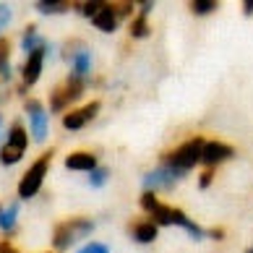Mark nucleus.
I'll list each match as a JSON object with an SVG mask.
<instances>
[{
	"instance_id": "f257e3e1",
	"label": "nucleus",
	"mask_w": 253,
	"mask_h": 253,
	"mask_svg": "<svg viewBox=\"0 0 253 253\" xmlns=\"http://www.w3.org/2000/svg\"><path fill=\"white\" fill-rule=\"evenodd\" d=\"M204 138L201 136H193V138H188V141H183L177 149H172V152H165L162 154V162L159 165H165V167H172V170H177V172H188V170H193L196 165L201 162V154H204Z\"/></svg>"
},
{
	"instance_id": "f03ea898",
	"label": "nucleus",
	"mask_w": 253,
	"mask_h": 253,
	"mask_svg": "<svg viewBox=\"0 0 253 253\" xmlns=\"http://www.w3.org/2000/svg\"><path fill=\"white\" fill-rule=\"evenodd\" d=\"M94 230V222L89 217H68L55 224L52 230V248L55 251H68L71 246H76L81 238H86Z\"/></svg>"
},
{
	"instance_id": "7ed1b4c3",
	"label": "nucleus",
	"mask_w": 253,
	"mask_h": 253,
	"mask_svg": "<svg viewBox=\"0 0 253 253\" xmlns=\"http://www.w3.org/2000/svg\"><path fill=\"white\" fill-rule=\"evenodd\" d=\"M52 157H55V152H52V149H47V152H42L32 162V167L21 175V180H18V199L26 201V199H32V196L40 193L42 183H44V175H47L50 165H52Z\"/></svg>"
},
{
	"instance_id": "20e7f679",
	"label": "nucleus",
	"mask_w": 253,
	"mask_h": 253,
	"mask_svg": "<svg viewBox=\"0 0 253 253\" xmlns=\"http://www.w3.org/2000/svg\"><path fill=\"white\" fill-rule=\"evenodd\" d=\"M84 89H86V81L76 79V76H68V79L60 84V86L52 89V94H50V110L52 112H63V115H65V112H71V105L81 99Z\"/></svg>"
},
{
	"instance_id": "39448f33",
	"label": "nucleus",
	"mask_w": 253,
	"mask_h": 253,
	"mask_svg": "<svg viewBox=\"0 0 253 253\" xmlns=\"http://www.w3.org/2000/svg\"><path fill=\"white\" fill-rule=\"evenodd\" d=\"M149 219H154L157 224H177V227H183L193 240H201L206 232L199 227L196 222H191L188 217H185L183 209H177V206H170V204H159L157 209L149 214Z\"/></svg>"
},
{
	"instance_id": "423d86ee",
	"label": "nucleus",
	"mask_w": 253,
	"mask_h": 253,
	"mask_svg": "<svg viewBox=\"0 0 253 253\" xmlns=\"http://www.w3.org/2000/svg\"><path fill=\"white\" fill-rule=\"evenodd\" d=\"M65 60L71 63V73L68 76H76V79H86L89 71H91V52L86 44L81 42H71L65 44Z\"/></svg>"
},
{
	"instance_id": "0eeeda50",
	"label": "nucleus",
	"mask_w": 253,
	"mask_h": 253,
	"mask_svg": "<svg viewBox=\"0 0 253 253\" xmlns=\"http://www.w3.org/2000/svg\"><path fill=\"white\" fill-rule=\"evenodd\" d=\"M24 110H26V115H29V126H32V133H34V141H44L47 138V133H50V120H47V115L50 112L42 107V102L40 99H34V97H29L24 102Z\"/></svg>"
},
{
	"instance_id": "6e6552de",
	"label": "nucleus",
	"mask_w": 253,
	"mask_h": 253,
	"mask_svg": "<svg viewBox=\"0 0 253 253\" xmlns=\"http://www.w3.org/2000/svg\"><path fill=\"white\" fill-rule=\"evenodd\" d=\"M183 177H185L183 172L172 170V167L159 165L157 170H152V172H146V175H144V188H146V191H152V193H157L159 188L170 191V188H175V185H177V180H183Z\"/></svg>"
},
{
	"instance_id": "1a4fd4ad",
	"label": "nucleus",
	"mask_w": 253,
	"mask_h": 253,
	"mask_svg": "<svg viewBox=\"0 0 253 253\" xmlns=\"http://www.w3.org/2000/svg\"><path fill=\"white\" fill-rule=\"evenodd\" d=\"M47 44L44 47H40V50H34L32 55H26V60H24V65H21V86H34L37 81H40V76H42V65H44V58H47Z\"/></svg>"
},
{
	"instance_id": "9d476101",
	"label": "nucleus",
	"mask_w": 253,
	"mask_h": 253,
	"mask_svg": "<svg viewBox=\"0 0 253 253\" xmlns=\"http://www.w3.org/2000/svg\"><path fill=\"white\" fill-rule=\"evenodd\" d=\"M99 102H89V105H84V107H76V110H71V112H65V115L60 118V123L65 130H81L86 123H91V120L97 118V112H99Z\"/></svg>"
},
{
	"instance_id": "9b49d317",
	"label": "nucleus",
	"mask_w": 253,
	"mask_h": 253,
	"mask_svg": "<svg viewBox=\"0 0 253 253\" xmlns=\"http://www.w3.org/2000/svg\"><path fill=\"white\" fill-rule=\"evenodd\" d=\"M232 154H235V149H232L230 144H222V141H206V144H204L201 162H204L206 167H214V170H217V165L227 162Z\"/></svg>"
},
{
	"instance_id": "f8f14e48",
	"label": "nucleus",
	"mask_w": 253,
	"mask_h": 253,
	"mask_svg": "<svg viewBox=\"0 0 253 253\" xmlns=\"http://www.w3.org/2000/svg\"><path fill=\"white\" fill-rule=\"evenodd\" d=\"M128 232H130V238H133L136 243H154L157 240V232H159V224L154 219H136V222H130L128 224Z\"/></svg>"
},
{
	"instance_id": "ddd939ff",
	"label": "nucleus",
	"mask_w": 253,
	"mask_h": 253,
	"mask_svg": "<svg viewBox=\"0 0 253 253\" xmlns=\"http://www.w3.org/2000/svg\"><path fill=\"white\" fill-rule=\"evenodd\" d=\"M65 167L76 172H91V170H97V157L86 152V149H79V152H71L65 157Z\"/></svg>"
},
{
	"instance_id": "4468645a",
	"label": "nucleus",
	"mask_w": 253,
	"mask_h": 253,
	"mask_svg": "<svg viewBox=\"0 0 253 253\" xmlns=\"http://www.w3.org/2000/svg\"><path fill=\"white\" fill-rule=\"evenodd\" d=\"M118 21H120V18H118L115 11H112V3H105V5H102V11L91 18V24H94L99 32H105V34L115 32V29H118Z\"/></svg>"
},
{
	"instance_id": "2eb2a0df",
	"label": "nucleus",
	"mask_w": 253,
	"mask_h": 253,
	"mask_svg": "<svg viewBox=\"0 0 253 253\" xmlns=\"http://www.w3.org/2000/svg\"><path fill=\"white\" fill-rule=\"evenodd\" d=\"M44 44H47V40H42V37H40V32H37V26H34V24L26 26L24 34H21V50H24V55H32L34 50L44 47Z\"/></svg>"
},
{
	"instance_id": "dca6fc26",
	"label": "nucleus",
	"mask_w": 253,
	"mask_h": 253,
	"mask_svg": "<svg viewBox=\"0 0 253 253\" xmlns=\"http://www.w3.org/2000/svg\"><path fill=\"white\" fill-rule=\"evenodd\" d=\"M16 217H18V204H8V206L0 204V230L5 232V238L16 232Z\"/></svg>"
},
{
	"instance_id": "f3484780",
	"label": "nucleus",
	"mask_w": 253,
	"mask_h": 253,
	"mask_svg": "<svg viewBox=\"0 0 253 253\" xmlns=\"http://www.w3.org/2000/svg\"><path fill=\"white\" fill-rule=\"evenodd\" d=\"M5 144L13 146V149H21V152H26V146H29V136H26V130H24V126L18 123V120H16V123H11V128H8Z\"/></svg>"
},
{
	"instance_id": "a211bd4d",
	"label": "nucleus",
	"mask_w": 253,
	"mask_h": 253,
	"mask_svg": "<svg viewBox=\"0 0 253 253\" xmlns=\"http://www.w3.org/2000/svg\"><path fill=\"white\" fill-rule=\"evenodd\" d=\"M0 81H11V40L0 37Z\"/></svg>"
},
{
	"instance_id": "6ab92c4d",
	"label": "nucleus",
	"mask_w": 253,
	"mask_h": 253,
	"mask_svg": "<svg viewBox=\"0 0 253 253\" xmlns=\"http://www.w3.org/2000/svg\"><path fill=\"white\" fill-rule=\"evenodd\" d=\"M71 3L68 0H40L37 3V11L44 13V16H52V13H65V11H71Z\"/></svg>"
},
{
	"instance_id": "aec40b11",
	"label": "nucleus",
	"mask_w": 253,
	"mask_h": 253,
	"mask_svg": "<svg viewBox=\"0 0 253 253\" xmlns=\"http://www.w3.org/2000/svg\"><path fill=\"white\" fill-rule=\"evenodd\" d=\"M149 32H152V26H149V18L146 16H133L130 18V26H128V34L133 37V40H144V37H149Z\"/></svg>"
},
{
	"instance_id": "412c9836",
	"label": "nucleus",
	"mask_w": 253,
	"mask_h": 253,
	"mask_svg": "<svg viewBox=\"0 0 253 253\" xmlns=\"http://www.w3.org/2000/svg\"><path fill=\"white\" fill-rule=\"evenodd\" d=\"M191 11L196 13V16H206V13H214L219 8V3L217 0H191Z\"/></svg>"
},
{
	"instance_id": "4be33fe9",
	"label": "nucleus",
	"mask_w": 253,
	"mask_h": 253,
	"mask_svg": "<svg viewBox=\"0 0 253 253\" xmlns=\"http://www.w3.org/2000/svg\"><path fill=\"white\" fill-rule=\"evenodd\" d=\"M107 177H110V170H107V167H97V170L89 172V185H91V188H99V185L107 183Z\"/></svg>"
},
{
	"instance_id": "5701e85b",
	"label": "nucleus",
	"mask_w": 253,
	"mask_h": 253,
	"mask_svg": "<svg viewBox=\"0 0 253 253\" xmlns=\"http://www.w3.org/2000/svg\"><path fill=\"white\" fill-rule=\"evenodd\" d=\"M159 204H162V201H159V196H157V193H152V191H144V196H141V209H144L146 214H152Z\"/></svg>"
},
{
	"instance_id": "b1692460",
	"label": "nucleus",
	"mask_w": 253,
	"mask_h": 253,
	"mask_svg": "<svg viewBox=\"0 0 253 253\" xmlns=\"http://www.w3.org/2000/svg\"><path fill=\"white\" fill-rule=\"evenodd\" d=\"M102 5H105V3H97V0H91V3H79L76 8H79V13H81V16L94 18V16L102 11Z\"/></svg>"
},
{
	"instance_id": "393cba45",
	"label": "nucleus",
	"mask_w": 253,
	"mask_h": 253,
	"mask_svg": "<svg viewBox=\"0 0 253 253\" xmlns=\"http://www.w3.org/2000/svg\"><path fill=\"white\" fill-rule=\"evenodd\" d=\"M79 253H110V248L105 246V243H97V240H91L86 243V246H81Z\"/></svg>"
},
{
	"instance_id": "a878e982",
	"label": "nucleus",
	"mask_w": 253,
	"mask_h": 253,
	"mask_svg": "<svg viewBox=\"0 0 253 253\" xmlns=\"http://www.w3.org/2000/svg\"><path fill=\"white\" fill-rule=\"evenodd\" d=\"M112 11L118 13V18H126V16H130V11H133V3H128V0H123V3H112Z\"/></svg>"
},
{
	"instance_id": "bb28decb",
	"label": "nucleus",
	"mask_w": 253,
	"mask_h": 253,
	"mask_svg": "<svg viewBox=\"0 0 253 253\" xmlns=\"http://www.w3.org/2000/svg\"><path fill=\"white\" fill-rule=\"evenodd\" d=\"M211 180H214V167H206V170L201 172V177H199V188L206 191L211 185Z\"/></svg>"
},
{
	"instance_id": "cd10ccee",
	"label": "nucleus",
	"mask_w": 253,
	"mask_h": 253,
	"mask_svg": "<svg viewBox=\"0 0 253 253\" xmlns=\"http://www.w3.org/2000/svg\"><path fill=\"white\" fill-rule=\"evenodd\" d=\"M8 21H11V8H8V5H0V32L8 26Z\"/></svg>"
},
{
	"instance_id": "c85d7f7f",
	"label": "nucleus",
	"mask_w": 253,
	"mask_h": 253,
	"mask_svg": "<svg viewBox=\"0 0 253 253\" xmlns=\"http://www.w3.org/2000/svg\"><path fill=\"white\" fill-rule=\"evenodd\" d=\"M0 253H18V248L11 240H0Z\"/></svg>"
},
{
	"instance_id": "c756f323",
	"label": "nucleus",
	"mask_w": 253,
	"mask_h": 253,
	"mask_svg": "<svg viewBox=\"0 0 253 253\" xmlns=\"http://www.w3.org/2000/svg\"><path fill=\"white\" fill-rule=\"evenodd\" d=\"M152 8H154V3H149V0L138 3V11H141V16H149V13H152Z\"/></svg>"
},
{
	"instance_id": "7c9ffc66",
	"label": "nucleus",
	"mask_w": 253,
	"mask_h": 253,
	"mask_svg": "<svg viewBox=\"0 0 253 253\" xmlns=\"http://www.w3.org/2000/svg\"><path fill=\"white\" fill-rule=\"evenodd\" d=\"M209 238H214V240H224V230H222V227H211V230H209Z\"/></svg>"
},
{
	"instance_id": "2f4dec72",
	"label": "nucleus",
	"mask_w": 253,
	"mask_h": 253,
	"mask_svg": "<svg viewBox=\"0 0 253 253\" xmlns=\"http://www.w3.org/2000/svg\"><path fill=\"white\" fill-rule=\"evenodd\" d=\"M243 13L253 16V0H246V3H243Z\"/></svg>"
},
{
	"instance_id": "473e14b6",
	"label": "nucleus",
	"mask_w": 253,
	"mask_h": 253,
	"mask_svg": "<svg viewBox=\"0 0 253 253\" xmlns=\"http://www.w3.org/2000/svg\"><path fill=\"white\" fill-rule=\"evenodd\" d=\"M0 136H3V115H0Z\"/></svg>"
},
{
	"instance_id": "72a5a7b5",
	"label": "nucleus",
	"mask_w": 253,
	"mask_h": 253,
	"mask_svg": "<svg viewBox=\"0 0 253 253\" xmlns=\"http://www.w3.org/2000/svg\"><path fill=\"white\" fill-rule=\"evenodd\" d=\"M246 253H253V246H251V248H248V251H246Z\"/></svg>"
},
{
	"instance_id": "f704fd0d",
	"label": "nucleus",
	"mask_w": 253,
	"mask_h": 253,
	"mask_svg": "<svg viewBox=\"0 0 253 253\" xmlns=\"http://www.w3.org/2000/svg\"><path fill=\"white\" fill-rule=\"evenodd\" d=\"M0 99H3V94H0Z\"/></svg>"
},
{
	"instance_id": "c9c22d12",
	"label": "nucleus",
	"mask_w": 253,
	"mask_h": 253,
	"mask_svg": "<svg viewBox=\"0 0 253 253\" xmlns=\"http://www.w3.org/2000/svg\"><path fill=\"white\" fill-rule=\"evenodd\" d=\"M47 253H52V251H47Z\"/></svg>"
}]
</instances>
